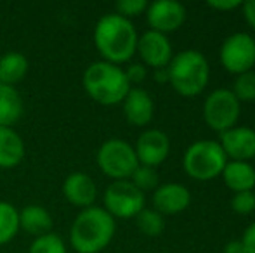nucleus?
Segmentation results:
<instances>
[{"instance_id": "nucleus-1", "label": "nucleus", "mask_w": 255, "mask_h": 253, "mask_svg": "<svg viewBox=\"0 0 255 253\" xmlns=\"http://www.w3.org/2000/svg\"><path fill=\"white\" fill-rule=\"evenodd\" d=\"M139 35L130 19L120 14H106L94 28V44L104 61L122 64L130 61L137 51Z\"/></svg>"}, {"instance_id": "nucleus-2", "label": "nucleus", "mask_w": 255, "mask_h": 253, "mask_svg": "<svg viewBox=\"0 0 255 253\" xmlns=\"http://www.w3.org/2000/svg\"><path fill=\"white\" fill-rule=\"evenodd\" d=\"M117 231L115 219L99 206L84 208L71 224V247L77 253H99L111 243Z\"/></svg>"}, {"instance_id": "nucleus-3", "label": "nucleus", "mask_w": 255, "mask_h": 253, "mask_svg": "<svg viewBox=\"0 0 255 253\" xmlns=\"http://www.w3.org/2000/svg\"><path fill=\"white\" fill-rule=\"evenodd\" d=\"M167 71L168 84L184 97H195L202 94L210 78V64L203 52L195 49H186L172 56Z\"/></svg>"}, {"instance_id": "nucleus-4", "label": "nucleus", "mask_w": 255, "mask_h": 253, "mask_svg": "<svg viewBox=\"0 0 255 253\" xmlns=\"http://www.w3.org/2000/svg\"><path fill=\"white\" fill-rule=\"evenodd\" d=\"M84 88L96 102L113 106L124 102L132 85L125 77V70L108 61H96L85 70Z\"/></svg>"}, {"instance_id": "nucleus-5", "label": "nucleus", "mask_w": 255, "mask_h": 253, "mask_svg": "<svg viewBox=\"0 0 255 253\" xmlns=\"http://www.w3.org/2000/svg\"><path fill=\"white\" fill-rule=\"evenodd\" d=\"M228 163L217 141H196L186 149L182 156L184 172L195 180H212L221 175Z\"/></svg>"}, {"instance_id": "nucleus-6", "label": "nucleus", "mask_w": 255, "mask_h": 253, "mask_svg": "<svg viewBox=\"0 0 255 253\" xmlns=\"http://www.w3.org/2000/svg\"><path fill=\"white\" fill-rule=\"evenodd\" d=\"M98 165L104 175L115 180H128L139 162L134 146L122 139H108L98 151Z\"/></svg>"}, {"instance_id": "nucleus-7", "label": "nucleus", "mask_w": 255, "mask_h": 253, "mask_svg": "<svg viewBox=\"0 0 255 253\" xmlns=\"http://www.w3.org/2000/svg\"><path fill=\"white\" fill-rule=\"evenodd\" d=\"M242 111V102L229 88H217L210 92L203 102V120L212 130L226 132L236 127Z\"/></svg>"}, {"instance_id": "nucleus-8", "label": "nucleus", "mask_w": 255, "mask_h": 253, "mask_svg": "<svg viewBox=\"0 0 255 253\" xmlns=\"http://www.w3.org/2000/svg\"><path fill=\"white\" fill-rule=\"evenodd\" d=\"M103 201L104 210L113 219H132L144 210L146 196L130 180H113L104 191Z\"/></svg>"}, {"instance_id": "nucleus-9", "label": "nucleus", "mask_w": 255, "mask_h": 253, "mask_svg": "<svg viewBox=\"0 0 255 253\" xmlns=\"http://www.w3.org/2000/svg\"><path fill=\"white\" fill-rule=\"evenodd\" d=\"M221 64L233 75H242L255 66V38L250 33H233L221 45Z\"/></svg>"}, {"instance_id": "nucleus-10", "label": "nucleus", "mask_w": 255, "mask_h": 253, "mask_svg": "<svg viewBox=\"0 0 255 253\" xmlns=\"http://www.w3.org/2000/svg\"><path fill=\"white\" fill-rule=\"evenodd\" d=\"M146 19L153 31L158 33H170L184 24L186 21V7L175 0H156L148 3L146 9Z\"/></svg>"}, {"instance_id": "nucleus-11", "label": "nucleus", "mask_w": 255, "mask_h": 253, "mask_svg": "<svg viewBox=\"0 0 255 253\" xmlns=\"http://www.w3.org/2000/svg\"><path fill=\"white\" fill-rule=\"evenodd\" d=\"M134 151L139 165L154 169L167 160L168 153H170V139L165 132L158 130V128H148L137 137Z\"/></svg>"}, {"instance_id": "nucleus-12", "label": "nucleus", "mask_w": 255, "mask_h": 253, "mask_svg": "<svg viewBox=\"0 0 255 253\" xmlns=\"http://www.w3.org/2000/svg\"><path fill=\"white\" fill-rule=\"evenodd\" d=\"M141 59L146 66H151L154 70L158 68H167L172 59V44L167 35L158 33V31L148 30L139 37L137 51Z\"/></svg>"}, {"instance_id": "nucleus-13", "label": "nucleus", "mask_w": 255, "mask_h": 253, "mask_svg": "<svg viewBox=\"0 0 255 253\" xmlns=\"http://www.w3.org/2000/svg\"><path fill=\"white\" fill-rule=\"evenodd\" d=\"M219 144L231 162H249L255 156V130L250 127H233L222 132Z\"/></svg>"}, {"instance_id": "nucleus-14", "label": "nucleus", "mask_w": 255, "mask_h": 253, "mask_svg": "<svg viewBox=\"0 0 255 253\" xmlns=\"http://www.w3.org/2000/svg\"><path fill=\"white\" fill-rule=\"evenodd\" d=\"M191 203V192L177 182H167L158 186L153 192L154 210L161 215H175L184 212Z\"/></svg>"}, {"instance_id": "nucleus-15", "label": "nucleus", "mask_w": 255, "mask_h": 253, "mask_svg": "<svg viewBox=\"0 0 255 253\" xmlns=\"http://www.w3.org/2000/svg\"><path fill=\"white\" fill-rule=\"evenodd\" d=\"M63 194L71 205L89 208V206H94V201L98 198V186L91 175L84 172H73L64 179Z\"/></svg>"}, {"instance_id": "nucleus-16", "label": "nucleus", "mask_w": 255, "mask_h": 253, "mask_svg": "<svg viewBox=\"0 0 255 253\" xmlns=\"http://www.w3.org/2000/svg\"><path fill=\"white\" fill-rule=\"evenodd\" d=\"M124 115L130 125H148L154 115V102L149 92L141 87H132L124 99Z\"/></svg>"}, {"instance_id": "nucleus-17", "label": "nucleus", "mask_w": 255, "mask_h": 253, "mask_svg": "<svg viewBox=\"0 0 255 253\" xmlns=\"http://www.w3.org/2000/svg\"><path fill=\"white\" fill-rule=\"evenodd\" d=\"M24 156V142L12 127H0V169H14Z\"/></svg>"}, {"instance_id": "nucleus-18", "label": "nucleus", "mask_w": 255, "mask_h": 253, "mask_svg": "<svg viewBox=\"0 0 255 253\" xmlns=\"http://www.w3.org/2000/svg\"><path fill=\"white\" fill-rule=\"evenodd\" d=\"M221 175L224 179V184L231 191H254L255 169L249 162H228Z\"/></svg>"}, {"instance_id": "nucleus-19", "label": "nucleus", "mask_w": 255, "mask_h": 253, "mask_svg": "<svg viewBox=\"0 0 255 253\" xmlns=\"http://www.w3.org/2000/svg\"><path fill=\"white\" fill-rule=\"evenodd\" d=\"M19 229L30 233L31 236L40 238L49 234L52 229V217L47 208L40 205H28L19 212Z\"/></svg>"}, {"instance_id": "nucleus-20", "label": "nucleus", "mask_w": 255, "mask_h": 253, "mask_svg": "<svg viewBox=\"0 0 255 253\" xmlns=\"http://www.w3.org/2000/svg\"><path fill=\"white\" fill-rule=\"evenodd\" d=\"M28 63L26 56L21 52L10 51L0 58V84L14 87L17 82H21L28 73Z\"/></svg>"}, {"instance_id": "nucleus-21", "label": "nucleus", "mask_w": 255, "mask_h": 253, "mask_svg": "<svg viewBox=\"0 0 255 253\" xmlns=\"http://www.w3.org/2000/svg\"><path fill=\"white\" fill-rule=\"evenodd\" d=\"M23 115V99L16 87L0 84V127H12Z\"/></svg>"}, {"instance_id": "nucleus-22", "label": "nucleus", "mask_w": 255, "mask_h": 253, "mask_svg": "<svg viewBox=\"0 0 255 253\" xmlns=\"http://www.w3.org/2000/svg\"><path fill=\"white\" fill-rule=\"evenodd\" d=\"M19 231V212L9 201H0V247L16 238Z\"/></svg>"}, {"instance_id": "nucleus-23", "label": "nucleus", "mask_w": 255, "mask_h": 253, "mask_svg": "<svg viewBox=\"0 0 255 253\" xmlns=\"http://www.w3.org/2000/svg\"><path fill=\"white\" fill-rule=\"evenodd\" d=\"M135 224H137L139 231L149 238L160 236L165 229L163 215L158 213L156 210H151V208L141 210V212L137 213V217H135Z\"/></svg>"}, {"instance_id": "nucleus-24", "label": "nucleus", "mask_w": 255, "mask_h": 253, "mask_svg": "<svg viewBox=\"0 0 255 253\" xmlns=\"http://www.w3.org/2000/svg\"><path fill=\"white\" fill-rule=\"evenodd\" d=\"M233 94L236 95L240 102H252L255 101V71H245L238 75L233 85Z\"/></svg>"}, {"instance_id": "nucleus-25", "label": "nucleus", "mask_w": 255, "mask_h": 253, "mask_svg": "<svg viewBox=\"0 0 255 253\" xmlns=\"http://www.w3.org/2000/svg\"><path fill=\"white\" fill-rule=\"evenodd\" d=\"M128 180H130V182L134 184L141 192H146V191L156 189L158 182H160V177H158V172L153 169V167L139 165L137 169L134 170V173H132Z\"/></svg>"}, {"instance_id": "nucleus-26", "label": "nucleus", "mask_w": 255, "mask_h": 253, "mask_svg": "<svg viewBox=\"0 0 255 253\" xmlns=\"http://www.w3.org/2000/svg\"><path fill=\"white\" fill-rule=\"evenodd\" d=\"M28 253H66V245L57 234L49 233L35 238Z\"/></svg>"}, {"instance_id": "nucleus-27", "label": "nucleus", "mask_w": 255, "mask_h": 253, "mask_svg": "<svg viewBox=\"0 0 255 253\" xmlns=\"http://www.w3.org/2000/svg\"><path fill=\"white\" fill-rule=\"evenodd\" d=\"M231 208L238 215H250L255 212V194L254 191H243L235 192L231 199Z\"/></svg>"}, {"instance_id": "nucleus-28", "label": "nucleus", "mask_w": 255, "mask_h": 253, "mask_svg": "<svg viewBox=\"0 0 255 253\" xmlns=\"http://www.w3.org/2000/svg\"><path fill=\"white\" fill-rule=\"evenodd\" d=\"M115 9H117V14L130 19V17H135L139 14L146 12L148 2L146 0H118L115 3Z\"/></svg>"}, {"instance_id": "nucleus-29", "label": "nucleus", "mask_w": 255, "mask_h": 253, "mask_svg": "<svg viewBox=\"0 0 255 253\" xmlns=\"http://www.w3.org/2000/svg\"><path fill=\"white\" fill-rule=\"evenodd\" d=\"M125 77H127L128 84H141V82L146 80L148 77V70H146L144 64H139V63H134L125 70Z\"/></svg>"}, {"instance_id": "nucleus-30", "label": "nucleus", "mask_w": 255, "mask_h": 253, "mask_svg": "<svg viewBox=\"0 0 255 253\" xmlns=\"http://www.w3.org/2000/svg\"><path fill=\"white\" fill-rule=\"evenodd\" d=\"M240 241L245 248V253H255V222H252L243 231V236Z\"/></svg>"}, {"instance_id": "nucleus-31", "label": "nucleus", "mask_w": 255, "mask_h": 253, "mask_svg": "<svg viewBox=\"0 0 255 253\" xmlns=\"http://www.w3.org/2000/svg\"><path fill=\"white\" fill-rule=\"evenodd\" d=\"M242 0H210L208 2V7L215 10H233L242 7Z\"/></svg>"}, {"instance_id": "nucleus-32", "label": "nucleus", "mask_w": 255, "mask_h": 253, "mask_svg": "<svg viewBox=\"0 0 255 253\" xmlns=\"http://www.w3.org/2000/svg\"><path fill=\"white\" fill-rule=\"evenodd\" d=\"M242 12L245 21L255 30V0H247L242 3Z\"/></svg>"}, {"instance_id": "nucleus-33", "label": "nucleus", "mask_w": 255, "mask_h": 253, "mask_svg": "<svg viewBox=\"0 0 255 253\" xmlns=\"http://www.w3.org/2000/svg\"><path fill=\"white\" fill-rule=\"evenodd\" d=\"M224 253H245V248H243L240 240H233V241H229V243H226Z\"/></svg>"}, {"instance_id": "nucleus-34", "label": "nucleus", "mask_w": 255, "mask_h": 253, "mask_svg": "<svg viewBox=\"0 0 255 253\" xmlns=\"http://www.w3.org/2000/svg\"><path fill=\"white\" fill-rule=\"evenodd\" d=\"M153 77H154V80H156L158 84H168V71H167V68H158V70H154Z\"/></svg>"}, {"instance_id": "nucleus-35", "label": "nucleus", "mask_w": 255, "mask_h": 253, "mask_svg": "<svg viewBox=\"0 0 255 253\" xmlns=\"http://www.w3.org/2000/svg\"><path fill=\"white\" fill-rule=\"evenodd\" d=\"M254 194H255V186H254Z\"/></svg>"}]
</instances>
